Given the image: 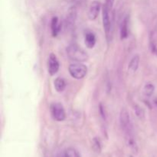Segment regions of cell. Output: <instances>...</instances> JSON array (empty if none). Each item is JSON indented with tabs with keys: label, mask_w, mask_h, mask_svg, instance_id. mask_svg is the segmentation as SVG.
I'll list each match as a JSON object with an SVG mask.
<instances>
[{
	"label": "cell",
	"mask_w": 157,
	"mask_h": 157,
	"mask_svg": "<svg viewBox=\"0 0 157 157\" xmlns=\"http://www.w3.org/2000/svg\"><path fill=\"white\" fill-rule=\"evenodd\" d=\"M66 81L64 78H57L54 81V86H55V90L58 92H63L65 89Z\"/></svg>",
	"instance_id": "obj_13"
},
{
	"label": "cell",
	"mask_w": 157,
	"mask_h": 157,
	"mask_svg": "<svg viewBox=\"0 0 157 157\" xmlns=\"http://www.w3.org/2000/svg\"><path fill=\"white\" fill-rule=\"evenodd\" d=\"M96 36L92 32H87L84 36L85 44L88 48H93L96 44Z\"/></svg>",
	"instance_id": "obj_10"
},
{
	"label": "cell",
	"mask_w": 157,
	"mask_h": 157,
	"mask_svg": "<svg viewBox=\"0 0 157 157\" xmlns=\"http://www.w3.org/2000/svg\"><path fill=\"white\" fill-rule=\"evenodd\" d=\"M52 116L55 121H63L66 118V113L64 106L60 103H53L50 106Z\"/></svg>",
	"instance_id": "obj_5"
},
{
	"label": "cell",
	"mask_w": 157,
	"mask_h": 157,
	"mask_svg": "<svg viewBox=\"0 0 157 157\" xmlns=\"http://www.w3.org/2000/svg\"><path fill=\"white\" fill-rule=\"evenodd\" d=\"M114 1L115 0H105V6L108 8L109 10L111 12L113 10V4H114Z\"/></svg>",
	"instance_id": "obj_19"
},
{
	"label": "cell",
	"mask_w": 157,
	"mask_h": 157,
	"mask_svg": "<svg viewBox=\"0 0 157 157\" xmlns=\"http://www.w3.org/2000/svg\"><path fill=\"white\" fill-rule=\"evenodd\" d=\"M120 124H121V129L124 132L125 136L133 134V125L130 120V113L127 111V109L123 108L121 110V113H120Z\"/></svg>",
	"instance_id": "obj_3"
},
{
	"label": "cell",
	"mask_w": 157,
	"mask_h": 157,
	"mask_svg": "<svg viewBox=\"0 0 157 157\" xmlns=\"http://www.w3.org/2000/svg\"><path fill=\"white\" fill-rule=\"evenodd\" d=\"M78 12L75 6H72L67 11V16L65 18V26L67 29H71L75 24L77 19Z\"/></svg>",
	"instance_id": "obj_7"
},
{
	"label": "cell",
	"mask_w": 157,
	"mask_h": 157,
	"mask_svg": "<svg viewBox=\"0 0 157 157\" xmlns=\"http://www.w3.org/2000/svg\"><path fill=\"white\" fill-rule=\"evenodd\" d=\"M59 67L60 64L56 55L52 53L49 56L48 60V74L53 76L55 74L58 73V71H59Z\"/></svg>",
	"instance_id": "obj_6"
},
{
	"label": "cell",
	"mask_w": 157,
	"mask_h": 157,
	"mask_svg": "<svg viewBox=\"0 0 157 157\" xmlns=\"http://www.w3.org/2000/svg\"><path fill=\"white\" fill-rule=\"evenodd\" d=\"M66 52L69 58L76 62H84V61H87L89 58L87 52L76 44H70L67 48Z\"/></svg>",
	"instance_id": "obj_1"
},
{
	"label": "cell",
	"mask_w": 157,
	"mask_h": 157,
	"mask_svg": "<svg viewBox=\"0 0 157 157\" xmlns=\"http://www.w3.org/2000/svg\"><path fill=\"white\" fill-rule=\"evenodd\" d=\"M130 157H133V156H130Z\"/></svg>",
	"instance_id": "obj_22"
},
{
	"label": "cell",
	"mask_w": 157,
	"mask_h": 157,
	"mask_svg": "<svg viewBox=\"0 0 157 157\" xmlns=\"http://www.w3.org/2000/svg\"><path fill=\"white\" fill-rule=\"evenodd\" d=\"M68 71L72 78L77 80L83 79L87 74V67L81 62L74 63L70 64Z\"/></svg>",
	"instance_id": "obj_4"
},
{
	"label": "cell",
	"mask_w": 157,
	"mask_h": 157,
	"mask_svg": "<svg viewBox=\"0 0 157 157\" xmlns=\"http://www.w3.org/2000/svg\"><path fill=\"white\" fill-rule=\"evenodd\" d=\"M155 87L151 83H147L144 88V93L147 97H151L153 94L154 93Z\"/></svg>",
	"instance_id": "obj_15"
},
{
	"label": "cell",
	"mask_w": 157,
	"mask_h": 157,
	"mask_svg": "<svg viewBox=\"0 0 157 157\" xmlns=\"http://www.w3.org/2000/svg\"><path fill=\"white\" fill-rule=\"evenodd\" d=\"M128 23L129 16L127 15L124 18L121 26V39L124 40L128 37Z\"/></svg>",
	"instance_id": "obj_11"
},
{
	"label": "cell",
	"mask_w": 157,
	"mask_h": 157,
	"mask_svg": "<svg viewBox=\"0 0 157 157\" xmlns=\"http://www.w3.org/2000/svg\"><path fill=\"white\" fill-rule=\"evenodd\" d=\"M99 111H100V113H101V117L103 118V120H104V121H105L106 118H107V115H106L105 109H104V106H103L102 104H100V106H99Z\"/></svg>",
	"instance_id": "obj_18"
},
{
	"label": "cell",
	"mask_w": 157,
	"mask_h": 157,
	"mask_svg": "<svg viewBox=\"0 0 157 157\" xmlns=\"http://www.w3.org/2000/svg\"><path fill=\"white\" fill-rule=\"evenodd\" d=\"M66 1L71 3H74V4H81L84 0H66Z\"/></svg>",
	"instance_id": "obj_20"
},
{
	"label": "cell",
	"mask_w": 157,
	"mask_h": 157,
	"mask_svg": "<svg viewBox=\"0 0 157 157\" xmlns=\"http://www.w3.org/2000/svg\"><path fill=\"white\" fill-rule=\"evenodd\" d=\"M101 9V3L99 1H94L90 4L88 9V18L90 20H95L99 15Z\"/></svg>",
	"instance_id": "obj_8"
},
{
	"label": "cell",
	"mask_w": 157,
	"mask_h": 157,
	"mask_svg": "<svg viewBox=\"0 0 157 157\" xmlns=\"http://www.w3.org/2000/svg\"><path fill=\"white\" fill-rule=\"evenodd\" d=\"M140 64V56L139 55H135L133 57L131 60H130V63L128 65V70L129 71L134 73L137 71L138 67H139Z\"/></svg>",
	"instance_id": "obj_12"
},
{
	"label": "cell",
	"mask_w": 157,
	"mask_h": 157,
	"mask_svg": "<svg viewBox=\"0 0 157 157\" xmlns=\"http://www.w3.org/2000/svg\"><path fill=\"white\" fill-rule=\"evenodd\" d=\"M61 25L59 22L58 17L55 16L52 18L51 21V29H52V34L53 37H57L61 31Z\"/></svg>",
	"instance_id": "obj_9"
},
{
	"label": "cell",
	"mask_w": 157,
	"mask_h": 157,
	"mask_svg": "<svg viewBox=\"0 0 157 157\" xmlns=\"http://www.w3.org/2000/svg\"><path fill=\"white\" fill-rule=\"evenodd\" d=\"M134 111L135 113H136V117L139 118L140 120H144V117H145V112H144V110L142 108V107H140L139 105H134Z\"/></svg>",
	"instance_id": "obj_16"
},
{
	"label": "cell",
	"mask_w": 157,
	"mask_h": 157,
	"mask_svg": "<svg viewBox=\"0 0 157 157\" xmlns=\"http://www.w3.org/2000/svg\"><path fill=\"white\" fill-rule=\"evenodd\" d=\"M92 147H93L94 150L96 151L97 153H100L101 151V144L99 138H94L93 144H92Z\"/></svg>",
	"instance_id": "obj_17"
},
{
	"label": "cell",
	"mask_w": 157,
	"mask_h": 157,
	"mask_svg": "<svg viewBox=\"0 0 157 157\" xmlns=\"http://www.w3.org/2000/svg\"><path fill=\"white\" fill-rule=\"evenodd\" d=\"M60 157H81V156L75 149L67 148L63 152Z\"/></svg>",
	"instance_id": "obj_14"
},
{
	"label": "cell",
	"mask_w": 157,
	"mask_h": 157,
	"mask_svg": "<svg viewBox=\"0 0 157 157\" xmlns=\"http://www.w3.org/2000/svg\"><path fill=\"white\" fill-rule=\"evenodd\" d=\"M110 10L108 8L104 5L102 11V19H103V26H104V32L106 35V38L107 41L110 42L112 39V34H113V29H112V21L110 15Z\"/></svg>",
	"instance_id": "obj_2"
},
{
	"label": "cell",
	"mask_w": 157,
	"mask_h": 157,
	"mask_svg": "<svg viewBox=\"0 0 157 157\" xmlns=\"http://www.w3.org/2000/svg\"><path fill=\"white\" fill-rule=\"evenodd\" d=\"M154 103H155V104H156V105L157 106V98H156V99L154 100Z\"/></svg>",
	"instance_id": "obj_21"
}]
</instances>
